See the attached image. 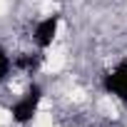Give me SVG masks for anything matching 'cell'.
Here are the masks:
<instances>
[{
	"mask_svg": "<svg viewBox=\"0 0 127 127\" xmlns=\"http://www.w3.org/2000/svg\"><path fill=\"white\" fill-rule=\"evenodd\" d=\"M40 97H42V95H40V87H30V92H28V95L13 107V117H15L18 122H28V120H32Z\"/></svg>",
	"mask_w": 127,
	"mask_h": 127,
	"instance_id": "6da1fadb",
	"label": "cell"
},
{
	"mask_svg": "<svg viewBox=\"0 0 127 127\" xmlns=\"http://www.w3.org/2000/svg\"><path fill=\"white\" fill-rule=\"evenodd\" d=\"M105 87H107L112 95L127 100V65H120L115 72H110V75L105 77Z\"/></svg>",
	"mask_w": 127,
	"mask_h": 127,
	"instance_id": "7a4b0ae2",
	"label": "cell"
},
{
	"mask_svg": "<svg viewBox=\"0 0 127 127\" xmlns=\"http://www.w3.org/2000/svg\"><path fill=\"white\" fill-rule=\"evenodd\" d=\"M57 15H52V18H47V20H42L40 25H37V30H35V40H37V45L40 47H47L50 42H52V37H55V30H57Z\"/></svg>",
	"mask_w": 127,
	"mask_h": 127,
	"instance_id": "3957f363",
	"label": "cell"
},
{
	"mask_svg": "<svg viewBox=\"0 0 127 127\" xmlns=\"http://www.w3.org/2000/svg\"><path fill=\"white\" fill-rule=\"evenodd\" d=\"M8 70H10V60H8V55H5V50L0 47V80H3V77L8 75Z\"/></svg>",
	"mask_w": 127,
	"mask_h": 127,
	"instance_id": "277c9868",
	"label": "cell"
}]
</instances>
